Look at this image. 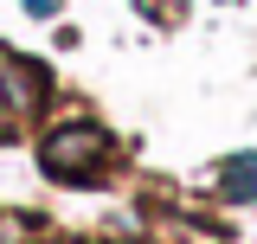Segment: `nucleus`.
<instances>
[{"mask_svg":"<svg viewBox=\"0 0 257 244\" xmlns=\"http://www.w3.org/2000/svg\"><path fill=\"white\" fill-rule=\"evenodd\" d=\"M103 129H90V122H64V129H52L45 142H39V161L58 174V180H84L96 161H103Z\"/></svg>","mask_w":257,"mask_h":244,"instance_id":"obj_1","label":"nucleus"},{"mask_svg":"<svg viewBox=\"0 0 257 244\" xmlns=\"http://www.w3.org/2000/svg\"><path fill=\"white\" fill-rule=\"evenodd\" d=\"M219 186L231 193V199H257V154H231L219 167Z\"/></svg>","mask_w":257,"mask_h":244,"instance_id":"obj_3","label":"nucleus"},{"mask_svg":"<svg viewBox=\"0 0 257 244\" xmlns=\"http://www.w3.org/2000/svg\"><path fill=\"white\" fill-rule=\"evenodd\" d=\"M0 90L13 96V109L26 116V109H39V96H45V71H32V64H7V71H0Z\"/></svg>","mask_w":257,"mask_h":244,"instance_id":"obj_2","label":"nucleus"},{"mask_svg":"<svg viewBox=\"0 0 257 244\" xmlns=\"http://www.w3.org/2000/svg\"><path fill=\"white\" fill-rule=\"evenodd\" d=\"M64 0H26V13H58Z\"/></svg>","mask_w":257,"mask_h":244,"instance_id":"obj_4","label":"nucleus"}]
</instances>
